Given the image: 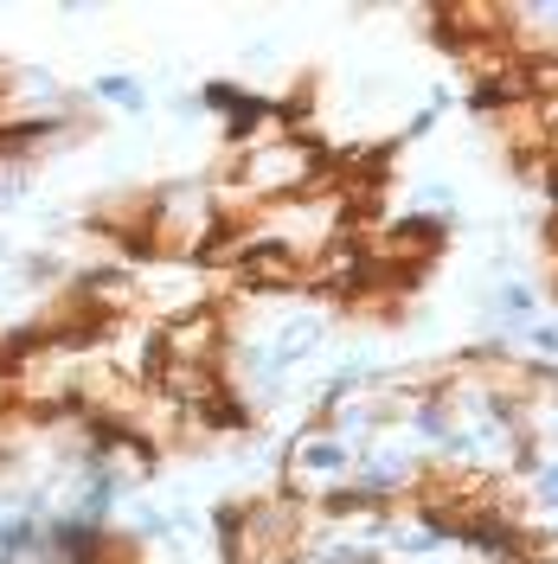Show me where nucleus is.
<instances>
[{"label":"nucleus","mask_w":558,"mask_h":564,"mask_svg":"<svg viewBox=\"0 0 558 564\" xmlns=\"http://www.w3.org/2000/svg\"><path fill=\"white\" fill-rule=\"evenodd\" d=\"M97 359L122 386H141L154 391L161 372H168V327L148 315H122V321H104V340H97Z\"/></svg>","instance_id":"f257e3e1"},{"label":"nucleus","mask_w":558,"mask_h":564,"mask_svg":"<svg viewBox=\"0 0 558 564\" xmlns=\"http://www.w3.org/2000/svg\"><path fill=\"white\" fill-rule=\"evenodd\" d=\"M90 97H97V104H109V109H122V116H141V109H148V84H141V77H129V70H109V77H97V84H90Z\"/></svg>","instance_id":"f03ea898"},{"label":"nucleus","mask_w":558,"mask_h":564,"mask_svg":"<svg viewBox=\"0 0 558 564\" xmlns=\"http://www.w3.org/2000/svg\"><path fill=\"white\" fill-rule=\"evenodd\" d=\"M533 308H539V295H533L526 282H501V289H494V315H507V321H526Z\"/></svg>","instance_id":"7ed1b4c3"},{"label":"nucleus","mask_w":558,"mask_h":564,"mask_svg":"<svg viewBox=\"0 0 558 564\" xmlns=\"http://www.w3.org/2000/svg\"><path fill=\"white\" fill-rule=\"evenodd\" d=\"M521 347L539 352V359H558V327L552 321H533V327H521Z\"/></svg>","instance_id":"20e7f679"},{"label":"nucleus","mask_w":558,"mask_h":564,"mask_svg":"<svg viewBox=\"0 0 558 564\" xmlns=\"http://www.w3.org/2000/svg\"><path fill=\"white\" fill-rule=\"evenodd\" d=\"M26 193H33V186H26V174H20V167H7V174H0V212L26 206Z\"/></svg>","instance_id":"39448f33"},{"label":"nucleus","mask_w":558,"mask_h":564,"mask_svg":"<svg viewBox=\"0 0 558 564\" xmlns=\"http://www.w3.org/2000/svg\"><path fill=\"white\" fill-rule=\"evenodd\" d=\"M546 193H552V206H558V167H552V174H546Z\"/></svg>","instance_id":"423d86ee"},{"label":"nucleus","mask_w":558,"mask_h":564,"mask_svg":"<svg viewBox=\"0 0 558 564\" xmlns=\"http://www.w3.org/2000/svg\"><path fill=\"white\" fill-rule=\"evenodd\" d=\"M0 263H20V257H13V245H7V238H0Z\"/></svg>","instance_id":"0eeeda50"},{"label":"nucleus","mask_w":558,"mask_h":564,"mask_svg":"<svg viewBox=\"0 0 558 564\" xmlns=\"http://www.w3.org/2000/svg\"><path fill=\"white\" fill-rule=\"evenodd\" d=\"M423 564H443V558H423Z\"/></svg>","instance_id":"6e6552de"}]
</instances>
